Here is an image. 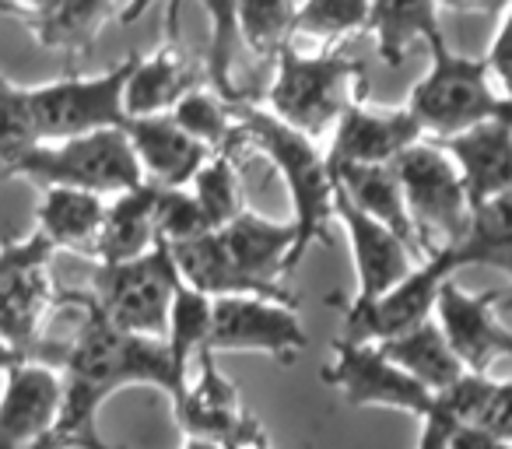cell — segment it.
Segmentation results:
<instances>
[{"label":"cell","instance_id":"obj_1","mask_svg":"<svg viewBox=\"0 0 512 449\" xmlns=\"http://www.w3.org/2000/svg\"><path fill=\"white\" fill-rule=\"evenodd\" d=\"M71 302L81 309V323L67 337V358L60 365V379H64L60 432L78 442V449H95V442L102 439L95 418L113 393L127 386H158L176 404L183 400L186 383L172 369L165 341L116 330L88 292L71 288Z\"/></svg>","mask_w":512,"mask_h":449},{"label":"cell","instance_id":"obj_2","mask_svg":"<svg viewBox=\"0 0 512 449\" xmlns=\"http://www.w3.org/2000/svg\"><path fill=\"white\" fill-rule=\"evenodd\" d=\"M246 151H260L267 162L285 179L288 197H292V229H295V253L292 271L302 264L313 246H330L334 236V197L337 183L327 165V155L316 148V141L295 134L281 120H274L264 106L235 109Z\"/></svg>","mask_w":512,"mask_h":449},{"label":"cell","instance_id":"obj_3","mask_svg":"<svg viewBox=\"0 0 512 449\" xmlns=\"http://www.w3.org/2000/svg\"><path fill=\"white\" fill-rule=\"evenodd\" d=\"M365 64L337 53H306L288 46L274 60V78L264 95V109L292 127L295 134L316 141L337 127L348 106L362 102Z\"/></svg>","mask_w":512,"mask_h":449},{"label":"cell","instance_id":"obj_4","mask_svg":"<svg viewBox=\"0 0 512 449\" xmlns=\"http://www.w3.org/2000/svg\"><path fill=\"white\" fill-rule=\"evenodd\" d=\"M432 67L407 95V113L421 127L425 141H446L488 120L512 116V102L495 88L488 60L460 57L446 46L442 32L428 39Z\"/></svg>","mask_w":512,"mask_h":449},{"label":"cell","instance_id":"obj_5","mask_svg":"<svg viewBox=\"0 0 512 449\" xmlns=\"http://www.w3.org/2000/svg\"><path fill=\"white\" fill-rule=\"evenodd\" d=\"M11 179H32L43 190L64 186L95 197H123L144 183V172L127 141V130H99L71 141L36 144L18 158Z\"/></svg>","mask_w":512,"mask_h":449},{"label":"cell","instance_id":"obj_6","mask_svg":"<svg viewBox=\"0 0 512 449\" xmlns=\"http://www.w3.org/2000/svg\"><path fill=\"white\" fill-rule=\"evenodd\" d=\"M141 53H130L106 74H67L60 81H46L29 92L32 130L39 144L71 141V137L99 134V130H123L127 127V109H123V92L137 67Z\"/></svg>","mask_w":512,"mask_h":449},{"label":"cell","instance_id":"obj_7","mask_svg":"<svg viewBox=\"0 0 512 449\" xmlns=\"http://www.w3.org/2000/svg\"><path fill=\"white\" fill-rule=\"evenodd\" d=\"M179 271L169 246L158 239L155 250L127 264H102L92 278V302L116 330L148 341H165L169 309L179 292Z\"/></svg>","mask_w":512,"mask_h":449},{"label":"cell","instance_id":"obj_8","mask_svg":"<svg viewBox=\"0 0 512 449\" xmlns=\"http://www.w3.org/2000/svg\"><path fill=\"white\" fill-rule=\"evenodd\" d=\"M393 172L400 179L407 214H411L425 260L442 250H453L467 236L470 225V204L453 158L439 144L421 141L393 162Z\"/></svg>","mask_w":512,"mask_h":449},{"label":"cell","instance_id":"obj_9","mask_svg":"<svg viewBox=\"0 0 512 449\" xmlns=\"http://www.w3.org/2000/svg\"><path fill=\"white\" fill-rule=\"evenodd\" d=\"M57 257L39 232L25 239L0 236V337L29 362H36L43 341V320L60 306V288L50 278Z\"/></svg>","mask_w":512,"mask_h":449},{"label":"cell","instance_id":"obj_10","mask_svg":"<svg viewBox=\"0 0 512 449\" xmlns=\"http://www.w3.org/2000/svg\"><path fill=\"white\" fill-rule=\"evenodd\" d=\"M197 365V379L186 386L183 400L172 404L176 425L186 439L211 442L218 449H271L260 418L242 404L239 386L214 365L211 351H204Z\"/></svg>","mask_w":512,"mask_h":449},{"label":"cell","instance_id":"obj_11","mask_svg":"<svg viewBox=\"0 0 512 449\" xmlns=\"http://www.w3.org/2000/svg\"><path fill=\"white\" fill-rule=\"evenodd\" d=\"M460 267L453 264L446 250L428 257L425 264H418L411 271V278L400 281L393 292H386L383 299L365 302V306H348L344 316V341L351 344H386L397 337L418 330L421 323H428L435 316V302L439 292Z\"/></svg>","mask_w":512,"mask_h":449},{"label":"cell","instance_id":"obj_12","mask_svg":"<svg viewBox=\"0 0 512 449\" xmlns=\"http://www.w3.org/2000/svg\"><path fill=\"white\" fill-rule=\"evenodd\" d=\"M323 383L334 386L351 407H397L421 421L435 407V393L386 362L376 344H351L344 337L334 341V362L323 365Z\"/></svg>","mask_w":512,"mask_h":449},{"label":"cell","instance_id":"obj_13","mask_svg":"<svg viewBox=\"0 0 512 449\" xmlns=\"http://www.w3.org/2000/svg\"><path fill=\"white\" fill-rule=\"evenodd\" d=\"M502 302L505 292L470 295L453 278L442 285L435 302V323L470 376H488L491 365L502 358L512 362V330L498 320Z\"/></svg>","mask_w":512,"mask_h":449},{"label":"cell","instance_id":"obj_14","mask_svg":"<svg viewBox=\"0 0 512 449\" xmlns=\"http://www.w3.org/2000/svg\"><path fill=\"white\" fill-rule=\"evenodd\" d=\"M306 330L292 306L267 299H218L211 320L207 351H264L278 362L292 365L306 351Z\"/></svg>","mask_w":512,"mask_h":449},{"label":"cell","instance_id":"obj_15","mask_svg":"<svg viewBox=\"0 0 512 449\" xmlns=\"http://www.w3.org/2000/svg\"><path fill=\"white\" fill-rule=\"evenodd\" d=\"M148 4L127 8L120 0H43V4H0V15L18 18L43 50L64 53L67 64L85 57L109 22H130Z\"/></svg>","mask_w":512,"mask_h":449},{"label":"cell","instance_id":"obj_16","mask_svg":"<svg viewBox=\"0 0 512 449\" xmlns=\"http://www.w3.org/2000/svg\"><path fill=\"white\" fill-rule=\"evenodd\" d=\"M179 8H169V39L162 50L151 57H137V67L123 92V109L127 120H148V116H165L179 106L190 92L204 85V57L186 50L176 32Z\"/></svg>","mask_w":512,"mask_h":449},{"label":"cell","instance_id":"obj_17","mask_svg":"<svg viewBox=\"0 0 512 449\" xmlns=\"http://www.w3.org/2000/svg\"><path fill=\"white\" fill-rule=\"evenodd\" d=\"M64 379L57 369L25 362L4 376L0 390V449H25L60 432Z\"/></svg>","mask_w":512,"mask_h":449},{"label":"cell","instance_id":"obj_18","mask_svg":"<svg viewBox=\"0 0 512 449\" xmlns=\"http://www.w3.org/2000/svg\"><path fill=\"white\" fill-rule=\"evenodd\" d=\"M425 141L421 127L407 109H372L365 102L348 106L337 120L334 141L327 148V165L348 169V165H393L404 151Z\"/></svg>","mask_w":512,"mask_h":449},{"label":"cell","instance_id":"obj_19","mask_svg":"<svg viewBox=\"0 0 512 449\" xmlns=\"http://www.w3.org/2000/svg\"><path fill=\"white\" fill-rule=\"evenodd\" d=\"M334 218H341V225L348 229L351 239V257H355V306L383 299L386 292L400 285L404 278H411V271L418 267L414 253L400 243L393 232H386L379 221H372L369 214H362L341 190L334 197Z\"/></svg>","mask_w":512,"mask_h":449},{"label":"cell","instance_id":"obj_20","mask_svg":"<svg viewBox=\"0 0 512 449\" xmlns=\"http://www.w3.org/2000/svg\"><path fill=\"white\" fill-rule=\"evenodd\" d=\"M453 158L470 211L512 193V116L488 120L446 141H432Z\"/></svg>","mask_w":512,"mask_h":449},{"label":"cell","instance_id":"obj_21","mask_svg":"<svg viewBox=\"0 0 512 449\" xmlns=\"http://www.w3.org/2000/svg\"><path fill=\"white\" fill-rule=\"evenodd\" d=\"M127 141L144 172V183L158 190H190L197 172L211 162V151L176 127L169 113L148 120H127Z\"/></svg>","mask_w":512,"mask_h":449},{"label":"cell","instance_id":"obj_22","mask_svg":"<svg viewBox=\"0 0 512 449\" xmlns=\"http://www.w3.org/2000/svg\"><path fill=\"white\" fill-rule=\"evenodd\" d=\"M172 264L179 271V281L193 292L207 295V299H267V302H281V306L295 309V295L288 288H264L249 281L246 274L235 267V260L228 257L225 243H221L218 232H207L200 239L190 243L169 246Z\"/></svg>","mask_w":512,"mask_h":449},{"label":"cell","instance_id":"obj_23","mask_svg":"<svg viewBox=\"0 0 512 449\" xmlns=\"http://www.w3.org/2000/svg\"><path fill=\"white\" fill-rule=\"evenodd\" d=\"M221 243H225L228 257L235 260L242 274L249 281L264 288H285L281 278L292 274V253H295V229L292 221L281 225L264 214L246 211L218 232Z\"/></svg>","mask_w":512,"mask_h":449},{"label":"cell","instance_id":"obj_24","mask_svg":"<svg viewBox=\"0 0 512 449\" xmlns=\"http://www.w3.org/2000/svg\"><path fill=\"white\" fill-rule=\"evenodd\" d=\"M334 183L358 211L369 214L372 221H379L386 232H393L414 253V260L425 264V253H421L418 232L411 225L404 190H400V179L393 172V165H372V169L369 165H348V169H334Z\"/></svg>","mask_w":512,"mask_h":449},{"label":"cell","instance_id":"obj_25","mask_svg":"<svg viewBox=\"0 0 512 449\" xmlns=\"http://www.w3.org/2000/svg\"><path fill=\"white\" fill-rule=\"evenodd\" d=\"M106 207H109L106 200L95 197V193L50 186V190H43V200L36 207V225H39L36 232L53 250L81 253V257L95 260Z\"/></svg>","mask_w":512,"mask_h":449},{"label":"cell","instance_id":"obj_26","mask_svg":"<svg viewBox=\"0 0 512 449\" xmlns=\"http://www.w3.org/2000/svg\"><path fill=\"white\" fill-rule=\"evenodd\" d=\"M158 186L141 183L137 190L113 197L102 221L99 246H95V264H127L144 257L158 246L155 211H158Z\"/></svg>","mask_w":512,"mask_h":449},{"label":"cell","instance_id":"obj_27","mask_svg":"<svg viewBox=\"0 0 512 449\" xmlns=\"http://www.w3.org/2000/svg\"><path fill=\"white\" fill-rule=\"evenodd\" d=\"M376 348L383 351L386 362H393L400 372H407L414 383H421L432 393L449 390V386H456L463 376H467L460 358L453 355L449 341L442 337L435 316L428 323H421L418 330H411V334L397 337V341L376 344Z\"/></svg>","mask_w":512,"mask_h":449},{"label":"cell","instance_id":"obj_28","mask_svg":"<svg viewBox=\"0 0 512 449\" xmlns=\"http://www.w3.org/2000/svg\"><path fill=\"white\" fill-rule=\"evenodd\" d=\"M460 267H495L512 278V193L470 211L467 236L446 250Z\"/></svg>","mask_w":512,"mask_h":449},{"label":"cell","instance_id":"obj_29","mask_svg":"<svg viewBox=\"0 0 512 449\" xmlns=\"http://www.w3.org/2000/svg\"><path fill=\"white\" fill-rule=\"evenodd\" d=\"M439 15H442V8L432 4V0H414V4L383 0V4H372L369 8V25H365V32L376 36L379 60H383L386 67H400L404 64V53L411 50V43H418V39L428 43L435 32H442Z\"/></svg>","mask_w":512,"mask_h":449},{"label":"cell","instance_id":"obj_30","mask_svg":"<svg viewBox=\"0 0 512 449\" xmlns=\"http://www.w3.org/2000/svg\"><path fill=\"white\" fill-rule=\"evenodd\" d=\"M369 8L365 0H306L295 15L292 46L306 53H337L344 39L365 32Z\"/></svg>","mask_w":512,"mask_h":449},{"label":"cell","instance_id":"obj_31","mask_svg":"<svg viewBox=\"0 0 512 449\" xmlns=\"http://www.w3.org/2000/svg\"><path fill=\"white\" fill-rule=\"evenodd\" d=\"M491 390H495V379L491 376H463L456 386L435 393V407L425 418V428H421V442L418 449H446L449 439H453L460 428L477 425L491 400Z\"/></svg>","mask_w":512,"mask_h":449},{"label":"cell","instance_id":"obj_32","mask_svg":"<svg viewBox=\"0 0 512 449\" xmlns=\"http://www.w3.org/2000/svg\"><path fill=\"white\" fill-rule=\"evenodd\" d=\"M239 151H221V155H211V162L197 172V179L190 183L193 200L204 211L207 225L214 232L228 229L239 214H246V190H242V169H239Z\"/></svg>","mask_w":512,"mask_h":449},{"label":"cell","instance_id":"obj_33","mask_svg":"<svg viewBox=\"0 0 512 449\" xmlns=\"http://www.w3.org/2000/svg\"><path fill=\"white\" fill-rule=\"evenodd\" d=\"M211 320H214V299L179 285L176 299L169 309V330H165V348H169L172 369L190 386V365L200 358L211 341Z\"/></svg>","mask_w":512,"mask_h":449},{"label":"cell","instance_id":"obj_34","mask_svg":"<svg viewBox=\"0 0 512 449\" xmlns=\"http://www.w3.org/2000/svg\"><path fill=\"white\" fill-rule=\"evenodd\" d=\"M295 15L299 4L292 0H246L235 4V25L246 53H253L260 64H274L292 46Z\"/></svg>","mask_w":512,"mask_h":449},{"label":"cell","instance_id":"obj_35","mask_svg":"<svg viewBox=\"0 0 512 449\" xmlns=\"http://www.w3.org/2000/svg\"><path fill=\"white\" fill-rule=\"evenodd\" d=\"M169 116L176 120V127L183 130V134H190L197 144H204L211 155L246 148L235 113L218 95L207 92V88H197V92H190L186 99H179V106L172 109Z\"/></svg>","mask_w":512,"mask_h":449},{"label":"cell","instance_id":"obj_36","mask_svg":"<svg viewBox=\"0 0 512 449\" xmlns=\"http://www.w3.org/2000/svg\"><path fill=\"white\" fill-rule=\"evenodd\" d=\"M39 137L32 130L29 92L0 78V179H11V169L29 148H36Z\"/></svg>","mask_w":512,"mask_h":449},{"label":"cell","instance_id":"obj_37","mask_svg":"<svg viewBox=\"0 0 512 449\" xmlns=\"http://www.w3.org/2000/svg\"><path fill=\"white\" fill-rule=\"evenodd\" d=\"M155 229H158V239H162L165 246L190 243V239H200V236H207V232H214L211 225H207L204 211H200V204L193 200L190 190H162L158 193Z\"/></svg>","mask_w":512,"mask_h":449},{"label":"cell","instance_id":"obj_38","mask_svg":"<svg viewBox=\"0 0 512 449\" xmlns=\"http://www.w3.org/2000/svg\"><path fill=\"white\" fill-rule=\"evenodd\" d=\"M488 67H491V78L498 81L502 95L512 102V8H502V25H498L495 39L488 46Z\"/></svg>","mask_w":512,"mask_h":449},{"label":"cell","instance_id":"obj_39","mask_svg":"<svg viewBox=\"0 0 512 449\" xmlns=\"http://www.w3.org/2000/svg\"><path fill=\"white\" fill-rule=\"evenodd\" d=\"M477 425L512 446V379H495V390Z\"/></svg>","mask_w":512,"mask_h":449},{"label":"cell","instance_id":"obj_40","mask_svg":"<svg viewBox=\"0 0 512 449\" xmlns=\"http://www.w3.org/2000/svg\"><path fill=\"white\" fill-rule=\"evenodd\" d=\"M446 449H512V446L502 439H495L491 432H484L481 425H467L449 439Z\"/></svg>","mask_w":512,"mask_h":449},{"label":"cell","instance_id":"obj_41","mask_svg":"<svg viewBox=\"0 0 512 449\" xmlns=\"http://www.w3.org/2000/svg\"><path fill=\"white\" fill-rule=\"evenodd\" d=\"M25 362H29V358H25L22 351H15L4 337H0V372L8 376L11 369H18V365H25Z\"/></svg>","mask_w":512,"mask_h":449},{"label":"cell","instance_id":"obj_42","mask_svg":"<svg viewBox=\"0 0 512 449\" xmlns=\"http://www.w3.org/2000/svg\"><path fill=\"white\" fill-rule=\"evenodd\" d=\"M25 449H78V442L67 439L64 432H57V435H50V439L36 442V446H25Z\"/></svg>","mask_w":512,"mask_h":449},{"label":"cell","instance_id":"obj_43","mask_svg":"<svg viewBox=\"0 0 512 449\" xmlns=\"http://www.w3.org/2000/svg\"><path fill=\"white\" fill-rule=\"evenodd\" d=\"M183 449H218V446H211V442H200V439H186Z\"/></svg>","mask_w":512,"mask_h":449},{"label":"cell","instance_id":"obj_44","mask_svg":"<svg viewBox=\"0 0 512 449\" xmlns=\"http://www.w3.org/2000/svg\"><path fill=\"white\" fill-rule=\"evenodd\" d=\"M95 449H127V446H109L106 439H99V442H95Z\"/></svg>","mask_w":512,"mask_h":449}]
</instances>
